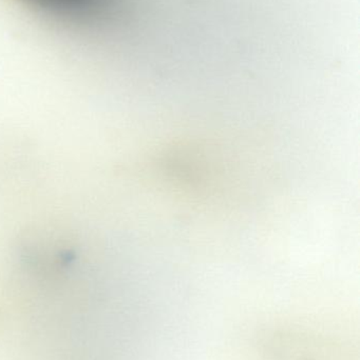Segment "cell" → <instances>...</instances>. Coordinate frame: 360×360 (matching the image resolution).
I'll return each instance as SVG.
<instances>
[{"instance_id":"1","label":"cell","mask_w":360,"mask_h":360,"mask_svg":"<svg viewBox=\"0 0 360 360\" xmlns=\"http://www.w3.org/2000/svg\"><path fill=\"white\" fill-rule=\"evenodd\" d=\"M46 4H52V6H68V8H82L88 6L93 0H42Z\"/></svg>"}]
</instances>
